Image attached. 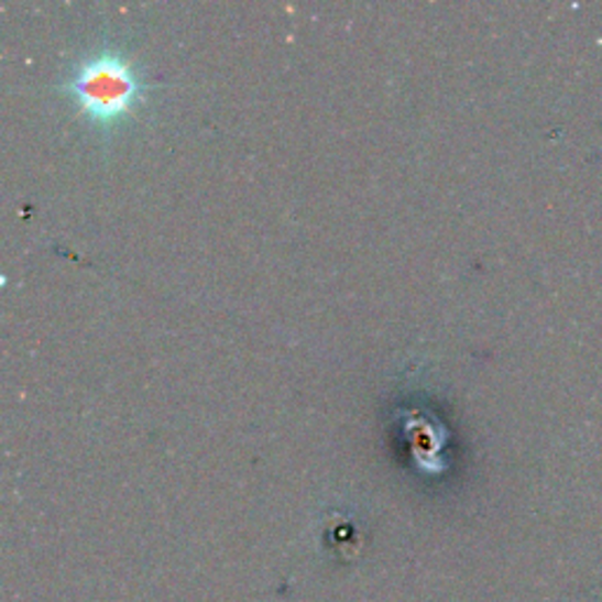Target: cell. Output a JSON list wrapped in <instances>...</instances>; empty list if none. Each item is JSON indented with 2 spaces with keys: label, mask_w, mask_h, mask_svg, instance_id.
I'll return each mask as SVG.
<instances>
[{
  "label": "cell",
  "mask_w": 602,
  "mask_h": 602,
  "mask_svg": "<svg viewBox=\"0 0 602 602\" xmlns=\"http://www.w3.org/2000/svg\"><path fill=\"white\" fill-rule=\"evenodd\" d=\"M161 83H153L128 53L101 45L74 62L57 90L72 97L80 116L97 130H113L142 107Z\"/></svg>",
  "instance_id": "1"
}]
</instances>
